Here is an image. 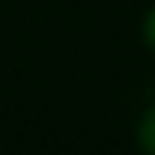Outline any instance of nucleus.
<instances>
[{"label":"nucleus","instance_id":"f03ea898","mask_svg":"<svg viewBox=\"0 0 155 155\" xmlns=\"http://www.w3.org/2000/svg\"><path fill=\"white\" fill-rule=\"evenodd\" d=\"M142 39H145V45H149V52L155 55V7L145 13L142 19Z\"/></svg>","mask_w":155,"mask_h":155},{"label":"nucleus","instance_id":"f257e3e1","mask_svg":"<svg viewBox=\"0 0 155 155\" xmlns=\"http://www.w3.org/2000/svg\"><path fill=\"white\" fill-rule=\"evenodd\" d=\"M136 139H139V149L145 155H155V104L149 107L136 126Z\"/></svg>","mask_w":155,"mask_h":155}]
</instances>
